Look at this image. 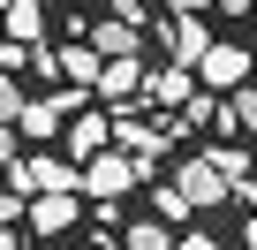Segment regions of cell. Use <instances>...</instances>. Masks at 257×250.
Returning a JSON list of instances; mask_svg holds the SVG:
<instances>
[{
	"label": "cell",
	"instance_id": "cell-1",
	"mask_svg": "<svg viewBox=\"0 0 257 250\" xmlns=\"http://www.w3.org/2000/svg\"><path fill=\"white\" fill-rule=\"evenodd\" d=\"M174 190H182L197 212H212V205H227V197H234V182H227V167H219L212 152H189V159L174 167Z\"/></svg>",
	"mask_w": 257,
	"mask_h": 250
},
{
	"label": "cell",
	"instance_id": "cell-2",
	"mask_svg": "<svg viewBox=\"0 0 257 250\" xmlns=\"http://www.w3.org/2000/svg\"><path fill=\"white\" fill-rule=\"evenodd\" d=\"M8 182H16L23 197H38V190H83V167L61 159V152H31V159L8 167Z\"/></svg>",
	"mask_w": 257,
	"mask_h": 250
},
{
	"label": "cell",
	"instance_id": "cell-3",
	"mask_svg": "<svg viewBox=\"0 0 257 250\" xmlns=\"http://www.w3.org/2000/svg\"><path fill=\"white\" fill-rule=\"evenodd\" d=\"M249 76H257V61H249V46H234V38H219V46L197 61V84H204V91H242Z\"/></svg>",
	"mask_w": 257,
	"mask_h": 250
},
{
	"label": "cell",
	"instance_id": "cell-4",
	"mask_svg": "<svg viewBox=\"0 0 257 250\" xmlns=\"http://www.w3.org/2000/svg\"><path fill=\"white\" fill-rule=\"evenodd\" d=\"M128 182H144L137 175V159H128V152H91L83 159V197H98V205H113Z\"/></svg>",
	"mask_w": 257,
	"mask_h": 250
},
{
	"label": "cell",
	"instance_id": "cell-5",
	"mask_svg": "<svg viewBox=\"0 0 257 250\" xmlns=\"http://www.w3.org/2000/svg\"><path fill=\"white\" fill-rule=\"evenodd\" d=\"M144 99H152L159 114H182V106L197 99V68H182V61H167V68H152V76H144Z\"/></svg>",
	"mask_w": 257,
	"mask_h": 250
},
{
	"label": "cell",
	"instance_id": "cell-6",
	"mask_svg": "<svg viewBox=\"0 0 257 250\" xmlns=\"http://www.w3.org/2000/svg\"><path fill=\"white\" fill-rule=\"evenodd\" d=\"M113 137H121L128 159H137V175H152L159 152H167V129H144V121H128V114H113Z\"/></svg>",
	"mask_w": 257,
	"mask_h": 250
},
{
	"label": "cell",
	"instance_id": "cell-7",
	"mask_svg": "<svg viewBox=\"0 0 257 250\" xmlns=\"http://www.w3.org/2000/svg\"><path fill=\"white\" fill-rule=\"evenodd\" d=\"M144 76H152V68H144L137 53H121V61H106V68H98V99H113V106L144 99Z\"/></svg>",
	"mask_w": 257,
	"mask_h": 250
},
{
	"label": "cell",
	"instance_id": "cell-8",
	"mask_svg": "<svg viewBox=\"0 0 257 250\" xmlns=\"http://www.w3.org/2000/svg\"><path fill=\"white\" fill-rule=\"evenodd\" d=\"M76 212H83L76 190H38V197H31V227H38V235H68Z\"/></svg>",
	"mask_w": 257,
	"mask_h": 250
},
{
	"label": "cell",
	"instance_id": "cell-9",
	"mask_svg": "<svg viewBox=\"0 0 257 250\" xmlns=\"http://www.w3.org/2000/svg\"><path fill=\"white\" fill-rule=\"evenodd\" d=\"M61 121H68V99L53 91V99H23V121H16V129H23L31 144H53V137H61Z\"/></svg>",
	"mask_w": 257,
	"mask_h": 250
},
{
	"label": "cell",
	"instance_id": "cell-10",
	"mask_svg": "<svg viewBox=\"0 0 257 250\" xmlns=\"http://www.w3.org/2000/svg\"><path fill=\"white\" fill-rule=\"evenodd\" d=\"M83 38H91V46H98L106 61H121V53H144V31L128 23V16H98V23H91Z\"/></svg>",
	"mask_w": 257,
	"mask_h": 250
},
{
	"label": "cell",
	"instance_id": "cell-11",
	"mask_svg": "<svg viewBox=\"0 0 257 250\" xmlns=\"http://www.w3.org/2000/svg\"><path fill=\"white\" fill-rule=\"evenodd\" d=\"M167 46H174V61H182V68H197V61H204V53H212L219 38H212V31L197 23V16H174V23H167Z\"/></svg>",
	"mask_w": 257,
	"mask_h": 250
},
{
	"label": "cell",
	"instance_id": "cell-12",
	"mask_svg": "<svg viewBox=\"0 0 257 250\" xmlns=\"http://www.w3.org/2000/svg\"><path fill=\"white\" fill-rule=\"evenodd\" d=\"M98 61H106V53H98L91 38H76V46H61V76H68V84H83V91H98Z\"/></svg>",
	"mask_w": 257,
	"mask_h": 250
},
{
	"label": "cell",
	"instance_id": "cell-13",
	"mask_svg": "<svg viewBox=\"0 0 257 250\" xmlns=\"http://www.w3.org/2000/svg\"><path fill=\"white\" fill-rule=\"evenodd\" d=\"M106 137H113V121H106V114H76L68 152H83V159H91V152H106Z\"/></svg>",
	"mask_w": 257,
	"mask_h": 250
},
{
	"label": "cell",
	"instance_id": "cell-14",
	"mask_svg": "<svg viewBox=\"0 0 257 250\" xmlns=\"http://www.w3.org/2000/svg\"><path fill=\"white\" fill-rule=\"evenodd\" d=\"M38 31H46V0H8V38L38 46Z\"/></svg>",
	"mask_w": 257,
	"mask_h": 250
},
{
	"label": "cell",
	"instance_id": "cell-15",
	"mask_svg": "<svg viewBox=\"0 0 257 250\" xmlns=\"http://www.w3.org/2000/svg\"><path fill=\"white\" fill-rule=\"evenodd\" d=\"M174 121H182V129H204V121H227V106H219V99H212V91L197 84V99H189V106H182Z\"/></svg>",
	"mask_w": 257,
	"mask_h": 250
},
{
	"label": "cell",
	"instance_id": "cell-16",
	"mask_svg": "<svg viewBox=\"0 0 257 250\" xmlns=\"http://www.w3.org/2000/svg\"><path fill=\"white\" fill-rule=\"evenodd\" d=\"M121 250H174V242H167V220H159V212H152V220H137Z\"/></svg>",
	"mask_w": 257,
	"mask_h": 250
},
{
	"label": "cell",
	"instance_id": "cell-17",
	"mask_svg": "<svg viewBox=\"0 0 257 250\" xmlns=\"http://www.w3.org/2000/svg\"><path fill=\"white\" fill-rule=\"evenodd\" d=\"M227 106H234V129H242V137H257V76H249V84H242Z\"/></svg>",
	"mask_w": 257,
	"mask_h": 250
},
{
	"label": "cell",
	"instance_id": "cell-18",
	"mask_svg": "<svg viewBox=\"0 0 257 250\" xmlns=\"http://www.w3.org/2000/svg\"><path fill=\"white\" fill-rule=\"evenodd\" d=\"M152 212H159V220H167V227H174V220H189V212H197V205H189V197H182V190H174V182H167V190H152Z\"/></svg>",
	"mask_w": 257,
	"mask_h": 250
},
{
	"label": "cell",
	"instance_id": "cell-19",
	"mask_svg": "<svg viewBox=\"0 0 257 250\" xmlns=\"http://www.w3.org/2000/svg\"><path fill=\"white\" fill-rule=\"evenodd\" d=\"M212 159L227 167V182H249V167H257V159H249L242 144H212Z\"/></svg>",
	"mask_w": 257,
	"mask_h": 250
},
{
	"label": "cell",
	"instance_id": "cell-20",
	"mask_svg": "<svg viewBox=\"0 0 257 250\" xmlns=\"http://www.w3.org/2000/svg\"><path fill=\"white\" fill-rule=\"evenodd\" d=\"M0 121H23V84L0 68Z\"/></svg>",
	"mask_w": 257,
	"mask_h": 250
},
{
	"label": "cell",
	"instance_id": "cell-21",
	"mask_svg": "<svg viewBox=\"0 0 257 250\" xmlns=\"http://www.w3.org/2000/svg\"><path fill=\"white\" fill-rule=\"evenodd\" d=\"M16 159H23V129H16V121H0V175H8Z\"/></svg>",
	"mask_w": 257,
	"mask_h": 250
},
{
	"label": "cell",
	"instance_id": "cell-22",
	"mask_svg": "<svg viewBox=\"0 0 257 250\" xmlns=\"http://www.w3.org/2000/svg\"><path fill=\"white\" fill-rule=\"evenodd\" d=\"M16 220H31V205H23V190L8 182V190H0V227H16Z\"/></svg>",
	"mask_w": 257,
	"mask_h": 250
},
{
	"label": "cell",
	"instance_id": "cell-23",
	"mask_svg": "<svg viewBox=\"0 0 257 250\" xmlns=\"http://www.w3.org/2000/svg\"><path fill=\"white\" fill-rule=\"evenodd\" d=\"M31 53H38V46H23V38H8V46H0V68L16 76V68H31Z\"/></svg>",
	"mask_w": 257,
	"mask_h": 250
},
{
	"label": "cell",
	"instance_id": "cell-24",
	"mask_svg": "<svg viewBox=\"0 0 257 250\" xmlns=\"http://www.w3.org/2000/svg\"><path fill=\"white\" fill-rule=\"evenodd\" d=\"M113 16H128V23H144V0H106Z\"/></svg>",
	"mask_w": 257,
	"mask_h": 250
},
{
	"label": "cell",
	"instance_id": "cell-25",
	"mask_svg": "<svg viewBox=\"0 0 257 250\" xmlns=\"http://www.w3.org/2000/svg\"><path fill=\"white\" fill-rule=\"evenodd\" d=\"M212 8H219V16H249V8H257V0H212Z\"/></svg>",
	"mask_w": 257,
	"mask_h": 250
},
{
	"label": "cell",
	"instance_id": "cell-26",
	"mask_svg": "<svg viewBox=\"0 0 257 250\" xmlns=\"http://www.w3.org/2000/svg\"><path fill=\"white\" fill-rule=\"evenodd\" d=\"M174 250H219V242H212V235H182Z\"/></svg>",
	"mask_w": 257,
	"mask_h": 250
},
{
	"label": "cell",
	"instance_id": "cell-27",
	"mask_svg": "<svg viewBox=\"0 0 257 250\" xmlns=\"http://www.w3.org/2000/svg\"><path fill=\"white\" fill-rule=\"evenodd\" d=\"M167 8H174V16H197V8H204V0H167Z\"/></svg>",
	"mask_w": 257,
	"mask_h": 250
},
{
	"label": "cell",
	"instance_id": "cell-28",
	"mask_svg": "<svg viewBox=\"0 0 257 250\" xmlns=\"http://www.w3.org/2000/svg\"><path fill=\"white\" fill-rule=\"evenodd\" d=\"M242 250H257V212H249V227H242Z\"/></svg>",
	"mask_w": 257,
	"mask_h": 250
},
{
	"label": "cell",
	"instance_id": "cell-29",
	"mask_svg": "<svg viewBox=\"0 0 257 250\" xmlns=\"http://www.w3.org/2000/svg\"><path fill=\"white\" fill-rule=\"evenodd\" d=\"M0 250H16V227H0Z\"/></svg>",
	"mask_w": 257,
	"mask_h": 250
},
{
	"label": "cell",
	"instance_id": "cell-30",
	"mask_svg": "<svg viewBox=\"0 0 257 250\" xmlns=\"http://www.w3.org/2000/svg\"><path fill=\"white\" fill-rule=\"evenodd\" d=\"M46 8H53V0H46Z\"/></svg>",
	"mask_w": 257,
	"mask_h": 250
}]
</instances>
